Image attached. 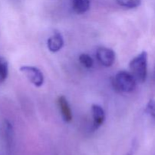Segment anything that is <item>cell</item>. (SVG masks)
I'll list each match as a JSON object with an SVG mask.
<instances>
[{
	"label": "cell",
	"mask_w": 155,
	"mask_h": 155,
	"mask_svg": "<svg viewBox=\"0 0 155 155\" xmlns=\"http://www.w3.org/2000/svg\"><path fill=\"white\" fill-rule=\"evenodd\" d=\"M8 75V63L5 58L0 56V83H3Z\"/></svg>",
	"instance_id": "9c48e42d"
},
{
	"label": "cell",
	"mask_w": 155,
	"mask_h": 155,
	"mask_svg": "<svg viewBox=\"0 0 155 155\" xmlns=\"http://www.w3.org/2000/svg\"><path fill=\"white\" fill-rule=\"evenodd\" d=\"M154 79H155V72H154Z\"/></svg>",
	"instance_id": "4fadbf2b"
},
{
	"label": "cell",
	"mask_w": 155,
	"mask_h": 155,
	"mask_svg": "<svg viewBox=\"0 0 155 155\" xmlns=\"http://www.w3.org/2000/svg\"><path fill=\"white\" fill-rule=\"evenodd\" d=\"M130 69L137 83L145 82L148 74V53L143 51L135 57L130 61Z\"/></svg>",
	"instance_id": "6da1fadb"
},
{
	"label": "cell",
	"mask_w": 155,
	"mask_h": 155,
	"mask_svg": "<svg viewBox=\"0 0 155 155\" xmlns=\"http://www.w3.org/2000/svg\"><path fill=\"white\" fill-rule=\"evenodd\" d=\"M92 112L93 118V129L98 130L105 120V113L104 109L98 104H92Z\"/></svg>",
	"instance_id": "8992f818"
},
{
	"label": "cell",
	"mask_w": 155,
	"mask_h": 155,
	"mask_svg": "<svg viewBox=\"0 0 155 155\" xmlns=\"http://www.w3.org/2000/svg\"><path fill=\"white\" fill-rule=\"evenodd\" d=\"M58 104L61 113L62 117L66 123H71L73 120V114L68 100L64 95H61L58 98Z\"/></svg>",
	"instance_id": "5b68a950"
},
{
	"label": "cell",
	"mask_w": 155,
	"mask_h": 155,
	"mask_svg": "<svg viewBox=\"0 0 155 155\" xmlns=\"http://www.w3.org/2000/svg\"><path fill=\"white\" fill-rule=\"evenodd\" d=\"M20 71L27 77V80L36 87H40L44 83V76L42 71L33 66H22Z\"/></svg>",
	"instance_id": "3957f363"
},
{
	"label": "cell",
	"mask_w": 155,
	"mask_h": 155,
	"mask_svg": "<svg viewBox=\"0 0 155 155\" xmlns=\"http://www.w3.org/2000/svg\"><path fill=\"white\" fill-rule=\"evenodd\" d=\"M96 57L99 63L106 68H110L115 61V52L106 47H100L97 49Z\"/></svg>",
	"instance_id": "277c9868"
},
{
	"label": "cell",
	"mask_w": 155,
	"mask_h": 155,
	"mask_svg": "<svg viewBox=\"0 0 155 155\" xmlns=\"http://www.w3.org/2000/svg\"><path fill=\"white\" fill-rule=\"evenodd\" d=\"M79 61L80 64L86 68H91L94 64L93 59L92 58V57L85 53H83L79 56Z\"/></svg>",
	"instance_id": "30bf717a"
},
{
	"label": "cell",
	"mask_w": 155,
	"mask_h": 155,
	"mask_svg": "<svg viewBox=\"0 0 155 155\" xmlns=\"http://www.w3.org/2000/svg\"><path fill=\"white\" fill-rule=\"evenodd\" d=\"M142 0H117L118 4L127 8H135L140 5Z\"/></svg>",
	"instance_id": "8fae6325"
},
{
	"label": "cell",
	"mask_w": 155,
	"mask_h": 155,
	"mask_svg": "<svg viewBox=\"0 0 155 155\" xmlns=\"http://www.w3.org/2000/svg\"><path fill=\"white\" fill-rule=\"evenodd\" d=\"M73 10L78 15H82L89 11L90 0H71Z\"/></svg>",
	"instance_id": "ba28073f"
},
{
	"label": "cell",
	"mask_w": 155,
	"mask_h": 155,
	"mask_svg": "<svg viewBox=\"0 0 155 155\" xmlns=\"http://www.w3.org/2000/svg\"><path fill=\"white\" fill-rule=\"evenodd\" d=\"M137 81L131 73L127 71H120L112 80L114 89L120 92H131L136 87Z\"/></svg>",
	"instance_id": "7a4b0ae2"
},
{
	"label": "cell",
	"mask_w": 155,
	"mask_h": 155,
	"mask_svg": "<svg viewBox=\"0 0 155 155\" xmlns=\"http://www.w3.org/2000/svg\"><path fill=\"white\" fill-rule=\"evenodd\" d=\"M47 46L51 52L55 53L60 51L64 46V39L61 33H56L47 41Z\"/></svg>",
	"instance_id": "52a82bcc"
},
{
	"label": "cell",
	"mask_w": 155,
	"mask_h": 155,
	"mask_svg": "<svg viewBox=\"0 0 155 155\" xmlns=\"http://www.w3.org/2000/svg\"><path fill=\"white\" fill-rule=\"evenodd\" d=\"M146 112L155 118V100L151 99L146 106Z\"/></svg>",
	"instance_id": "7c38bea8"
}]
</instances>
